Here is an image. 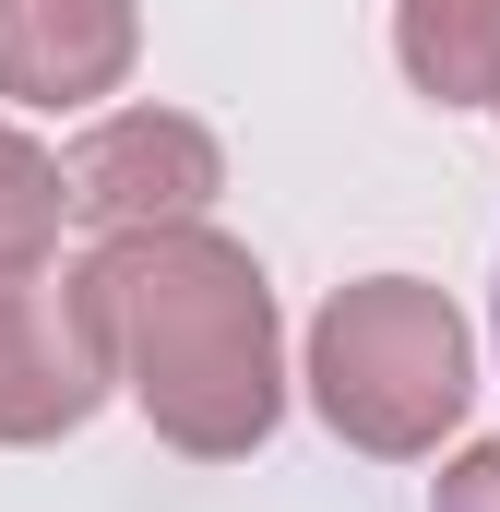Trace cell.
Segmentation results:
<instances>
[{"instance_id":"7a4b0ae2","label":"cell","mask_w":500,"mask_h":512,"mask_svg":"<svg viewBox=\"0 0 500 512\" xmlns=\"http://www.w3.org/2000/svg\"><path fill=\"white\" fill-rule=\"evenodd\" d=\"M489 24H500V0H453V36H405V48H417V72H429L441 96H465V84L500 72V60H489Z\"/></svg>"},{"instance_id":"6da1fadb","label":"cell","mask_w":500,"mask_h":512,"mask_svg":"<svg viewBox=\"0 0 500 512\" xmlns=\"http://www.w3.org/2000/svg\"><path fill=\"white\" fill-rule=\"evenodd\" d=\"M465 393V346L417 286H370L322 322V405L358 417L370 441H417L429 417H453Z\"/></svg>"}]
</instances>
